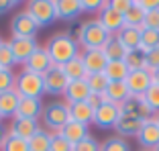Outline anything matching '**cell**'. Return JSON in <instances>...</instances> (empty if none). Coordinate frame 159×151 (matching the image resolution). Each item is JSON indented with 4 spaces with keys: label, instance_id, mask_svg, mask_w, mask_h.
Masks as SVG:
<instances>
[{
    "label": "cell",
    "instance_id": "44dd1931",
    "mask_svg": "<svg viewBox=\"0 0 159 151\" xmlns=\"http://www.w3.org/2000/svg\"><path fill=\"white\" fill-rule=\"evenodd\" d=\"M131 96L133 94L129 92L125 82H108L106 90H104V100L106 102H112V104H118V106H122Z\"/></svg>",
    "mask_w": 159,
    "mask_h": 151
},
{
    "label": "cell",
    "instance_id": "d4e9b609",
    "mask_svg": "<svg viewBox=\"0 0 159 151\" xmlns=\"http://www.w3.org/2000/svg\"><path fill=\"white\" fill-rule=\"evenodd\" d=\"M19 100L20 96L14 90H8V92L0 94V114H2V118H14L16 108H19Z\"/></svg>",
    "mask_w": 159,
    "mask_h": 151
},
{
    "label": "cell",
    "instance_id": "681fc988",
    "mask_svg": "<svg viewBox=\"0 0 159 151\" xmlns=\"http://www.w3.org/2000/svg\"><path fill=\"white\" fill-rule=\"evenodd\" d=\"M153 82H155V84H159V70L153 71Z\"/></svg>",
    "mask_w": 159,
    "mask_h": 151
},
{
    "label": "cell",
    "instance_id": "db71d44e",
    "mask_svg": "<svg viewBox=\"0 0 159 151\" xmlns=\"http://www.w3.org/2000/svg\"><path fill=\"white\" fill-rule=\"evenodd\" d=\"M139 151H151V149H139Z\"/></svg>",
    "mask_w": 159,
    "mask_h": 151
},
{
    "label": "cell",
    "instance_id": "ac0fdd59",
    "mask_svg": "<svg viewBox=\"0 0 159 151\" xmlns=\"http://www.w3.org/2000/svg\"><path fill=\"white\" fill-rule=\"evenodd\" d=\"M143 123H145V121H141V118L129 117V114H120V118H118L116 125H114V131H116L118 137L126 139V141H129V137H135L137 139V135H139Z\"/></svg>",
    "mask_w": 159,
    "mask_h": 151
},
{
    "label": "cell",
    "instance_id": "d6a6232c",
    "mask_svg": "<svg viewBox=\"0 0 159 151\" xmlns=\"http://www.w3.org/2000/svg\"><path fill=\"white\" fill-rule=\"evenodd\" d=\"M143 23H145V12L137 6V2H133L131 10L125 14V25L126 27H143Z\"/></svg>",
    "mask_w": 159,
    "mask_h": 151
},
{
    "label": "cell",
    "instance_id": "cb8c5ba5",
    "mask_svg": "<svg viewBox=\"0 0 159 151\" xmlns=\"http://www.w3.org/2000/svg\"><path fill=\"white\" fill-rule=\"evenodd\" d=\"M70 121L74 123H82V125H92L94 121V110L90 108L88 102H75L70 104Z\"/></svg>",
    "mask_w": 159,
    "mask_h": 151
},
{
    "label": "cell",
    "instance_id": "5bb4252c",
    "mask_svg": "<svg viewBox=\"0 0 159 151\" xmlns=\"http://www.w3.org/2000/svg\"><path fill=\"white\" fill-rule=\"evenodd\" d=\"M45 102L43 98H20L19 108H16V118H31V121H41Z\"/></svg>",
    "mask_w": 159,
    "mask_h": 151
},
{
    "label": "cell",
    "instance_id": "7402d4cb",
    "mask_svg": "<svg viewBox=\"0 0 159 151\" xmlns=\"http://www.w3.org/2000/svg\"><path fill=\"white\" fill-rule=\"evenodd\" d=\"M59 135L63 139H67L71 145H78L80 141H84L86 137H90V127H88V125H82V123H74V121H70V123H67L66 127L59 131Z\"/></svg>",
    "mask_w": 159,
    "mask_h": 151
},
{
    "label": "cell",
    "instance_id": "f907efd6",
    "mask_svg": "<svg viewBox=\"0 0 159 151\" xmlns=\"http://www.w3.org/2000/svg\"><path fill=\"white\" fill-rule=\"evenodd\" d=\"M153 118H155V123H157V125H159V112H157V114H155V117H153Z\"/></svg>",
    "mask_w": 159,
    "mask_h": 151
},
{
    "label": "cell",
    "instance_id": "3957f363",
    "mask_svg": "<svg viewBox=\"0 0 159 151\" xmlns=\"http://www.w3.org/2000/svg\"><path fill=\"white\" fill-rule=\"evenodd\" d=\"M67 123H70V104L66 100H53L45 104L41 117L43 129H47L49 133H59Z\"/></svg>",
    "mask_w": 159,
    "mask_h": 151
},
{
    "label": "cell",
    "instance_id": "7c38bea8",
    "mask_svg": "<svg viewBox=\"0 0 159 151\" xmlns=\"http://www.w3.org/2000/svg\"><path fill=\"white\" fill-rule=\"evenodd\" d=\"M80 57H82V62H84V66H86L88 76L104 74V67H106L108 59H106L102 49H82V51H80Z\"/></svg>",
    "mask_w": 159,
    "mask_h": 151
},
{
    "label": "cell",
    "instance_id": "4316f807",
    "mask_svg": "<svg viewBox=\"0 0 159 151\" xmlns=\"http://www.w3.org/2000/svg\"><path fill=\"white\" fill-rule=\"evenodd\" d=\"M104 76L108 78V82H125L129 76V67L125 62H108L104 67Z\"/></svg>",
    "mask_w": 159,
    "mask_h": 151
},
{
    "label": "cell",
    "instance_id": "1f68e13d",
    "mask_svg": "<svg viewBox=\"0 0 159 151\" xmlns=\"http://www.w3.org/2000/svg\"><path fill=\"white\" fill-rule=\"evenodd\" d=\"M155 47H159V31L141 27V49L149 51V49H155Z\"/></svg>",
    "mask_w": 159,
    "mask_h": 151
},
{
    "label": "cell",
    "instance_id": "5b68a950",
    "mask_svg": "<svg viewBox=\"0 0 159 151\" xmlns=\"http://www.w3.org/2000/svg\"><path fill=\"white\" fill-rule=\"evenodd\" d=\"M25 12L37 23V27H49L57 21V12H55V0H31L27 2Z\"/></svg>",
    "mask_w": 159,
    "mask_h": 151
},
{
    "label": "cell",
    "instance_id": "83f0119b",
    "mask_svg": "<svg viewBox=\"0 0 159 151\" xmlns=\"http://www.w3.org/2000/svg\"><path fill=\"white\" fill-rule=\"evenodd\" d=\"M102 51H104V55H106L108 62H125L126 49L120 45V41H118L116 37H110V41L102 47Z\"/></svg>",
    "mask_w": 159,
    "mask_h": 151
},
{
    "label": "cell",
    "instance_id": "e575fe53",
    "mask_svg": "<svg viewBox=\"0 0 159 151\" xmlns=\"http://www.w3.org/2000/svg\"><path fill=\"white\" fill-rule=\"evenodd\" d=\"M0 151H29V141L14 137V135H6Z\"/></svg>",
    "mask_w": 159,
    "mask_h": 151
},
{
    "label": "cell",
    "instance_id": "484cf974",
    "mask_svg": "<svg viewBox=\"0 0 159 151\" xmlns=\"http://www.w3.org/2000/svg\"><path fill=\"white\" fill-rule=\"evenodd\" d=\"M63 67V74L67 76V80L74 82V80H86L88 78V71H86V66L84 62H82V57H74L71 62H67L66 66H61Z\"/></svg>",
    "mask_w": 159,
    "mask_h": 151
},
{
    "label": "cell",
    "instance_id": "d590c367",
    "mask_svg": "<svg viewBox=\"0 0 159 151\" xmlns=\"http://www.w3.org/2000/svg\"><path fill=\"white\" fill-rule=\"evenodd\" d=\"M16 66V59L12 55V49H10L8 41L2 43V47H0V67L2 70H12Z\"/></svg>",
    "mask_w": 159,
    "mask_h": 151
},
{
    "label": "cell",
    "instance_id": "f1b7e54d",
    "mask_svg": "<svg viewBox=\"0 0 159 151\" xmlns=\"http://www.w3.org/2000/svg\"><path fill=\"white\" fill-rule=\"evenodd\" d=\"M49 145H51V133L47 129H41L29 139V151H49Z\"/></svg>",
    "mask_w": 159,
    "mask_h": 151
},
{
    "label": "cell",
    "instance_id": "52a82bcc",
    "mask_svg": "<svg viewBox=\"0 0 159 151\" xmlns=\"http://www.w3.org/2000/svg\"><path fill=\"white\" fill-rule=\"evenodd\" d=\"M39 33V27L27 12H16L14 19L10 21V35L12 39H35V35Z\"/></svg>",
    "mask_w": 159,
    "mask_h": 151
},
{
    "label": "cell",
    "instance_id": "f6af8a7d",
    "mask_svg": "<svg viewBox=\"0 0 159 151\" xmlns=\"http://www.w3.org/2000/svg\"><path fill=\"white\" fill-rule=\"evenodd\" d=\"M135 2L143 12H151V10L159 8V0H135Z\"/></svg>",
    "mask_w": 159,
    "mask_h": 151
},
{
    "label": "cell",
    "instance_id": "f546056e",
    "mask_svg": "<svg viewBox=\"0 0 159 151\" xmlns=\"http://www.w3.org/2000/svg\"><path fill=\"white\" fill-rule=\"evenodd\" d=\"M125 63L129 67V71H135V70H147L145 67V51L141 47L137 49H129L125 55Z\"/></svg>",
    "mask_w": 159,
    "mask_h": 151
},
{
    "label": "cell",
    "instance_id": "6da1fadb",
    "mask_svg": "<svg viewBox=\"0 0 159 151\" xmlns=\"http://www.w3.org/2000/svg\"><path fill=\"white\" fill-rule=\"evenodd\" d=\"M47 53L51 57L53 66H66L67 62H71L74 57L80 55V45L75 41V37H71L70 33H55L47 39L45 45Z\"/></svg>",
    "mask_w": 159,
    "mask_h": 151
},
{
    "label": "cell",
    "instance_id": "9c48e42d",
    "mask_svg": "<svg viewBox=\"0 0 159 151\" xmlns=\"http://www.w3.org/2000/svg\"><path fill=\"white\" fill-rule=\"evenodd\" d=\"M96 19H98L100 25L106 29V33L112 35V37L125 27V14H120L118 10H114L108 2H104V6L100 8V12L96 14Z\"/></svg>",
    "mask_w": 159,
    "mask_h": 151
},
{
    "label": "cell",
    "instance_id": "8992f818",
    "mask_svg": "<svg viewBox=\"0 0 159 151\" xmlns=\"http://www.w3.org/2000/svg\"><path fill=\"white\" fill-rule=\"evenodd\" d=\"M67 84V76L63 74V67L61 66H51L49 70L43 74V86H45V94L51 96H63Z\"/></svg>",
    "mask_w": 159,
    "mask_h": 151
},
{
    "label": "cell",
    "instance_id": "11a10c76",
    "mask_svg": "<svg viewBox=\"0 0 159 151\" xmlns=\"http://www.w3.org/2000/svg\"><path fill=\"white\" fill-rule=\"evenodd\" d=\"M0 125H2V114H0Z\"/></svg>",
    "mask_w": 159,
    "mask_h": 151
},
{
    "label": "cell",
    "instance_id": "ba28073f",
    "mask_svg": "<svg viewBox=\"0 0 159 151\" xmlns=\"http://www.w3.org/2000/svg\"><path fill=\"white\" fill-rule=\"evenodd\" d=\"M122 110L118 104H112V102H104L102 106H98V108L94 110V121L92 125L98 129H114V125H116V121L120 118Z\"/></svg>",
    "mask_w": 159,
    "mask_h": 151
},
{
    "label": "cell",
    "instance_id": "f5cc1de1",
    "mask_svg": "<svg viewBox=\"0 0 159 151\" xmlns=\"http://www.w3.org/2000/svg\"><path fill=\"white\" fill-rule=\"evenodd\" d=\"M153 151H159V145H157V147H155V149H153Z\"/></svg>",
    "mask_w": 159,
    "mask_h": 151
},
{
    "label": "cell",
    "instance_id": "8fae6325",
    "mask_svg": "<svg viewBox=\"0 0 159 151\" xmlns=\"http://www.w3.org/2000/svg\"><path fill=\"white\" fill-rule=\"evenodd\" d=\"M41 129H43L41 121H31V118H16L14 117L12 121H10L8 135H14V137L29 141V139L33 137L35 133H39Z\"/></svg>",
    "mask_w": 159,
    "mask_h": 151
},
{
    "label": "cell",
    "instance_id": "4dcf8cb0",
    "mask_svg": "<svg viewBox=\"0 0 159 151\" xmlns=\"http://www.w3.org/2000/svg\"><path fill=\"white\" fill-rule=\"evenodd\" d=\"M100 151H131V143L118 135H112L100 143Z\"/></svg>",
    "mask_w": 159,
    "mask_h": 151
},
{
    "label": "cell",
    "instance_id": "30bf717a",
    "mask_svg": "<svg viewBox=\"0 0 159 151\" xmlns=\"http://www.w3.org/2000/svg\"><path fill=\"white\" fill-rule=\"evenodd\" d=\"M126 88L133 96H143L147 92L151 84H153V71L149 70H135V71H129L125 80Z\"/></svg>",
    "mask_w": 159,
    "mask_h": 151
},
{
    "label": "cell",
    "instance_id": "ab89813d",
    "mask_svg": "<svg viewBox=\"0 0 159 151\" xmlns=\"http://www.w3.org/2000/svg\"><path fill=\"white\" fill-rule=\"evenodd\" d=\"M71 151H100V141L90 135V137H86L84 141H80L78 145H74Z\"/></svg>",
    "mask_w": 159,
    "mask_h": 151
},
{
    "label": "cell",
    "instance_id": "c3c4849f",
    "mask_svg": "<svg viewBox=\"0 0 159 151\" xmlns=\"http://www.w3.org/2000/svg\"><path fill=\"white\" fill-rule=\"evenodd\" d=\"M6 135H8V131H6V129L2 127V125H0V149H2V143H4Z\"/></svg>",
    "mask_w": 159,
    "mask_h": 151
},
{
    "label": "cell",
    "instance_id": "60d3db41",
    "mask_svg": "<svg viewBox=\"0 0 159 151\" xmlns=\"http://www.w3.org/2000/svg\"><path fill=\"white\" fill-rule=\"evenodd\" d=\"M145 67H147L149 71L159 70V47L145 51Z\"/></svg>",
    "mask_w": 159,
    "mask_h": 151
},
{
    "label": "cell",
    "instance_id": "bcb514c9",
    "mask_svg": "<svg viewBox=\"0 0 159 151\" xmlns=\"http://www.w3.org/2000/svg\"><path fill=\"white\" fill-rule=\"evenodd\" d=\"M86 102L90 104V108H92V110H96L98 106H102L106 100H104V94H94V92H92V94L88 96V100H86Z\"/></svg>",
    "mask_w": 159,
    "mask_h": 151
},
{
    "label": "cell",
    "instance_id": "7dc6e473",
    "mask_svg": "<svg viewBox=\"0 0 159 151\" xmlns=\"http://www.w3.org/2000/svg\"><path fill=\"white\" fill-rule=\"evenodd\" d=\"M14 6H16V2H14V0H0V16H2V14H6V12H10Z\"/></svg>",
    "mask_w": 159,
    "mask_h": 151
},
{
    "label": "cell",
    "instance_id": "f35d334b",
    "mask_svg": "<svg viewBox=\"0 0 159 151\" xmlns=\"http://www.w3.org/2000/svg\"><path fill=\"white\" fill-rule=\"evenodd\" d=\"M74 145H71L67 139H63L59 133H51V145H49V151H71Z\"/></svg>",
    "mask_w": 159,
    "mask_h": 151
},
{
    "label": "cell",
    "instance_id": "277c9868",
    "mask_svg": "<svg viewBox=\"0 0 159 151\" xmlns=\"http://www.w3.org/2000/svg\"><path fill=\"white\" fill-rule=\"evenodd\" d=\"M14 92L20 98H41L45 94V86H43V76L33 74V71H19L16 80H14Z\"/></svg>",
    "mask_w": 159,
    "mask_h": 151
},
{
    "label": "cell",
    "instance_id": "d6986e66",
    "mask_svg": "<svg viewBox=\"0 0 159 151\" xmlns=\"http://www.w3.org/2000/svg\"><path fill=\"white\" fill-rule=\"evenodd\" d=\"M92 94L90 92V86L86 80H74L67 84L66 92H63V100L67 104H75V102H86L88 96Z\"/></svg>",
    "mask_w": 159,
    "mask_h": 151
},
{
    "label": "cell",
    "instance_id": "b9f144b4",
    "mask_svg": "<svg viewBox=\"0 0 159 151\" xmlns=\"http://www.w3.org/2000/svg\"><path fill=\"white\" fill-rule=\"evenodd\" d=\"M145 29H153V31H159V8L151 10V12H145V23H143Z\"/></svg>",
    "mask_w": 159,
    "mask_h": 151
},
{
    "label": "cell",
    "instance_id": "8d00e7d4",
    "mask_svg": "<svg viewBox=\"0 0 159 151\" xmlns=\"http://www.w3.org/2000/svg\"><path fill=\"white\" fill-rule=\"evenodd\" d=\"M143 100H145V102L149 104V108L157 114L159 112V84L153 82V84L147 88V92L143 94Z\"/></svg>",
    "mask_w": 159,
    "mask_h": 151
},
{
    "label": "cell",
    "instance_id": "74e56055",
    "mask_svg": "<svg viewBox=\"0 0 159 151\" xmlns=\"http://www.w3.org/2000/svg\"><path fill=\"white\" fill-rule=\"evenodd\" d=\"M14 80H16V74L12 70H2L0 67V94L14 90Z\"/></svg>",
    "mask_w": 159,
    "mask_h": 151
},
{
    "label": "cell",
    "instance_id": "7a4b0ae2",
    "mask_svg": "<svg viewBox=\"0 0 159 151\" xmlns=\"http://www.w3.org/2000/svg\"><path fill=\"white\" fill-rule=\"evenodd\" d=\"M112 35L106 33V29L100 25L98 19H88L78 27L75 31V41L82 49H102Z\"/></svg>",
    "mask_w": 159,
    "mask_h": 151
},
{
    "label": "cell",
    "instance_id": "836d02e7",
    "mask_svg": "<svg viewBox=\"0 0 159 151\" xmlns=\"http://www.w3.org/2000/svg\"><path fill=\"white\" fill-rule=\"evenodd\" d=\"M86 82L90 86V92H94V94H104V90L108 86V78L104 74H92L86 78Z\"/></svg>",
    "mask_w": 159,
    "mask_h": 151
},
{
    "label": "cell",
    "instance_id": "7bdbcfd3",
    "mask_svg": "<svg viewBox=\"0 0 159 151\" xmlns=\"http://www.w3.org/2000/svg\"><path fill=\"white\" fill-rule=\"evenodd\" d=\"M80 2H82V10L84 12H96L98 14L100 8L104 6L102 0H80Z\"/></svg>",
    "mask_w": 159,
    "mask_h": 151
},
{
    "label": "cell",
    "instance_id": "603a6c76",
    "mask_svg": "<svg viewBox=\"0 0 159 151\" xmlns=\"http://www.w3.org/2000/svg\"><path fill=\"white\" fill-rule=\"evenodd\" d=\"M114 37L120 41V45L129 51V49H137L141 47V29L139 27H122Z\"/></svg>",
    "mask_w": 159,
    "mask_h": 151
},
{
    "label": "cell",
    "instance_id": "4fadbf2b",
    "mask_svg": "<svg viewBox=\"0 0 159 151\" xmlns=\"http://www.w3.org/2000/svg\"><path fill=\"white\" fill-rule=\"evenodd\" d=\"M120 110H122V114L141 118V121H149V118L155 117V112L149 108V104L143 100V96H131V98L120 106Z\"/></svg>",
    "mask_w": 159,
    "mask_h": 151
},
{
    "label": "cell",
    "instance_id": "e0dca14e",
    "mask_svg": "<svg viewBox=\"0 0 159 151\" xmlns=\"http://www.w3.org/2000/svg\"><path fill=\"white\" fill-rule=\"evenodd\" d=\"M51 66H53V62H51V57H49V53H47V49H45V47H39L37 51H35L33 55H31L27 62L23 63V70L43 76Z\"/></svg>",
    "mask_w": 159,
    "mask_h": 151
},
{
    "label": "cell",
    "instance_id": "9a60e30c",
    "mask_svg": "<svg viewBox=\"0 0 159 151\" xmlns=\"http://www.w3.org/2000/svg\"><path fill=\"white\" fill-rule=\"evenodd\" d=\"M137 143L141 145V149H151L159 145V125L155 123V118H149L143 123L139 135H137Z\"/></svg>",
    "mask_w": 159,
    "mask_h": 151
},
{
    "label": "cell",
    "instance_id": "816d5d0a",
    "mask_svg": "<svg viewBox=\"0 0 159 151\" xmlns=\"http://www.w3.org/2000/svg\"><path fill=\"white\" fill-rule=\"evenodd\" d=\"M2 43H4V39H2V35H0V47H2Z\"/></svg>",
    "mask_w": 159,
    "mask_h": 151
},
{
    "label": "cell",
    "instance_id": "ffe728a7",
    "mask_svg": "<svg viewBox=\"0 0 159 151\" xmlns=\"http://www.w3.org/2000/svg\"><path fill=\"white\" fill-rule=\"evenodd\" d=\"M55 12L57 21H75L80 14H84L82 10V2L80 0H55Z\"/></svg>",
    "mask_w": 159,
    "mask_h": 151
},
{
    "label": "cell",
    "instance_id": "2e32d148",
    "mask_svg": "<svg viewBox=\"0 0 159 151\" xmlns=\"http://www.w3.org/2000/svg\"><path fill=\"white\" fill-rule=\"evenodd\" d=\"M8 45L12 49V55L16 59V63H25L29 57L41 47L37 43V39H10Z\"/></svg>",
    "mask_w": 159,
    "mask_h": 151
},
{
    "label": "cell",
    "instance_id": "ee69618b",
    "mask_svg": "<svg viewBox=\"0 0 159 151\" xmlns=\"http://www.w3.org/2000/svg\"><path fill=\"white\" fill-rule=\"evenodd\" d=\"M108 4L112 6L114 10H118L120 14H126L133 6V0H108Z\"/></svg>",
    "mask_w": 159,
    "mask_h": 151
}]
</instances>
